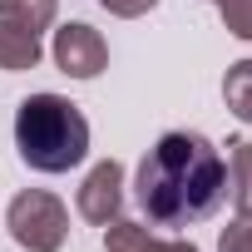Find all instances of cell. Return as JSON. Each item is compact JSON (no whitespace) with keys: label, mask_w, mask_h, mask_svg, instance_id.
Returning <instances> with one entry per match:
<instances>
[{"label":"cell","mask_w":252,"mask_h":252,"mask_svg":"<svg viewBox=\"0 0 252 252\" xmlns=\"http://www.w3.org/2000/svg\"><path fill=\"white\" fill-rule=\"evenodd\" d=\"M222 25L237 35V40H252V0H213Z\"/></svg>","instance_id":"cell-11"},{"label":"cell","mask_w":252,"mask_h":252,"mask_svg":"<svg viewBox=\"0 0 252 252\" xmlns=\"http://www.w3.org/2000/svg\"><path fill=\"white\" fill-rule=\"evenodd\" d=\"M40 55H45V50H40V35H30L25 25H15V20L0 15V69H5V74L35 69Z\"/></svg>","instance_id":"cell-6"},{"label":"cell","mask_w":252,"mask_h":252,"mask_svg":"<svg viewBox=\"0 0 252 252\" xmlns=\"http://www.w3.org/2000/svg\"><path fill=\"white\" fill-rule=\"evenodd\" d=\"M5 227L25 252H60L64 237H69V208L45 188H25V193L10 198Z\"/></svg>","instance_id":"cell-3"},{"label":"cell","mask_w":252,"mask_h":252,"mask_svg":"<svg viewBox=\"0 0 252 252\" xmlns=\"http://www.w3.org/2000/svg\"><path fill=\"white\" fill-rule=\"evenodd\" d=\"M0 15L25 25L30 35H45L55 25V15H60V0H0Z\"/></svg>","instance_id":"cell-8"},{"label":"cell","mask_w":252,"mask_h":252,"mask_svg":"<svg viewBox=\"0 0 252 252\" xmlns=\"http://www.w3.org/2000/svg\"><path fill=\"white\" fill-rule=\"evenodd\" d=\"M232 158H227V188H232V208L237 218H252V144H227Z\"/></svg>","instance_id":"cell-7"},{"label":"cell","mask_w":252,"mask_h":252,"mask_svg":"<svg viewBox=\"0 0 252 252\" xmlns=\"http://www.w3.org/2000/svg\"><path fill=\"white\" fill-rule=\"evenodd\" d=\"M218 252H252V218L227 222V227H222V237H218Z\"/></svg>","instance_id":"cell-12"},{"label":"cell","mask_w":252,"mask_h":252,"mask_svg":"<svg viewBox=\"0 0 252 252\" xmlns=\"http://www.w3.org/2000/svg\"><path fill=\"white\" fill-rule=\"evenodd\" d=\"M50 55H55V64H60L69 79H94V74L109 64V45H104V35H99L94 25H84V20L60 25Z\"/></svg>","instance_id":"cell-4"},{"label":"cell","mask_w":252,"mask_h":252,"mask_svg":"<svg viewBox=\"0 0 252 252\" xmlns=\"http://www.w3.org/2000/svg\"><path fill=\"white\" fill-rule=\"evenodd\" d=\"M99 5L109 10V15H119V20H139V15H149L158 0H99Z\"/></svg>","instance_id":"cell-13"},{"label":"cell","mask_w":252,"mask_h":252,"mask_svg":"<svg viewBox=\"0 0 252 252\" xmlns=\"http://www.w3.org/2000/svg\"><path fill=\"white\" fill-rule=\"evenodd\" d=\"M222 99H227V109H232L242 124H252V60H237V64L227 69Z\"/></svg>","instance_id":"cell-9"},{"label":"cell","mask_w":252,"mask_h":252,"mask_svg":"<svg viewBox=\"0 0 252 252\" xmlns=\"http://www.w3.org/2000/svg\"><path fill=\"white\" fill-rule=\"evenodd\" d=\"M149 227L134 222V218H109L104 222V252H144L149 247Z\"/></svg>","instance_id":"cell-10"},{"label":"cell","mask_w":252,"mask_h":252,"mask_svg":"<svg viewBox=\"0 0 252 252\" xmlns=\"http://www.w3.org/2000/svg\"><path fill=\"white\" fill-rule=\"evenodd\" d=\"M15 149L35 173H69L89 154V119L64 94H30L15 109Z\"/></svg>","instance_id":"cell-2"},{"label":"cell","mask_w":252,"mask_h":252,"mask_svg":"<svg viewBox=\"0 0 252 252\" xmlns=\"http://www.w3.org/2000/svg\"><path fill=\"white\" fill-rule=\"evenodd\" d=\"M134 198L154 227H193L227 198V163L198 129H168L139 163Z\"/></svg>","instance_id":"cell-1"},{"label":"cell","mask_w":252,"mask_h":252,"mask_svg":"<svg viewBox=\"0 0 252 252\" xmlns=\"http://www.w3.org/2000/svg\"><path fill=\"white\" fill-rule=\"evenodd\" d=\"M144 252H198L193 242H183V237H149V247Z\"/></svg>","instance_id":"cell-14"},{"label":"cell","mask_w":252,"mask_h":252,"mask_svg":"<svg viewBox=\"0 0 252 252\" xmlns=\"http://www.w3.org/2000/svg\"><path fill=\"white\" fill-rule=\"evenodd\" d=\"M119 208H124V163L119 158H104L79 183V218L104 227L109 218H119Z\"/></svg>","instance_id":"cell-5"}]
</instances>
